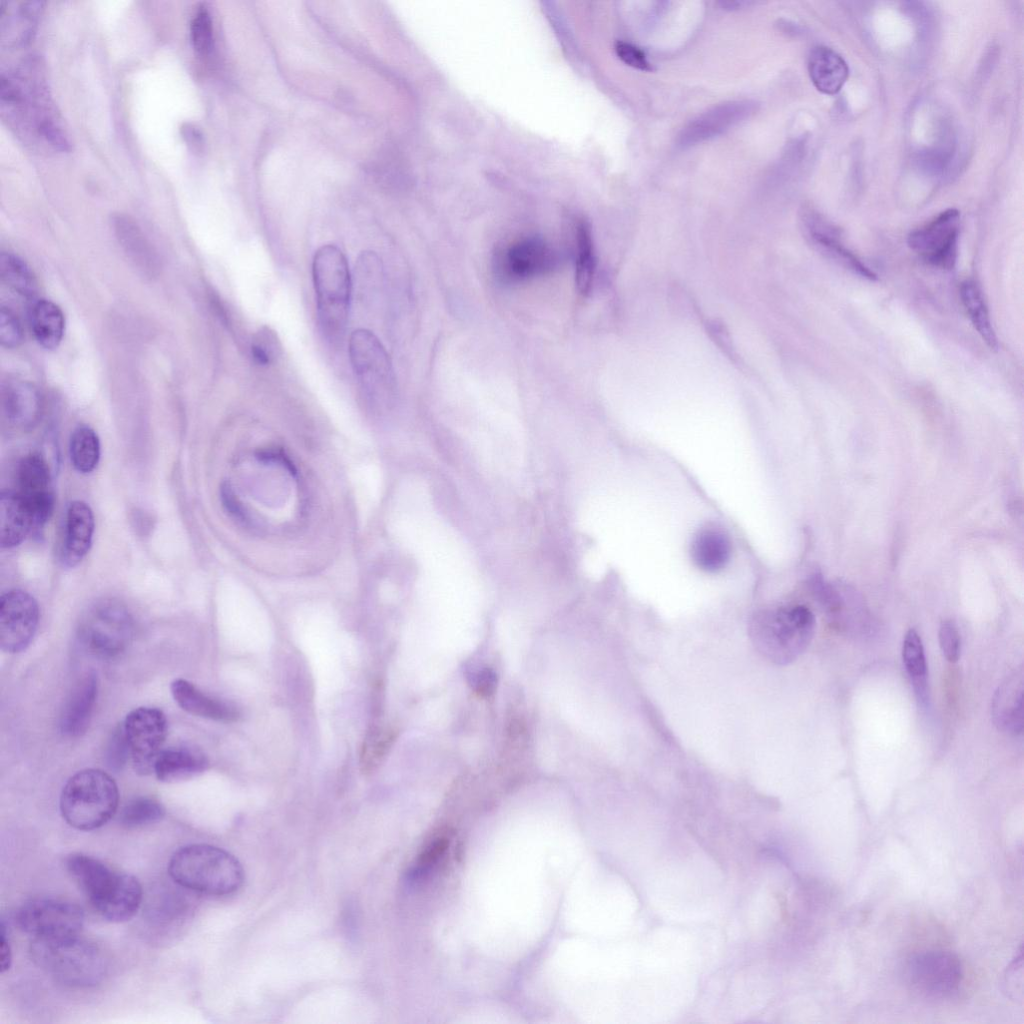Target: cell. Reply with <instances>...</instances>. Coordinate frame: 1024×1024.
<instances>
[{
	"mask_svg": "<svg viewBox=\"0 0 1024 1024\" xmlns=\"http://www.w3.org/2000/svg\"><path fill=\"white\" fill-rule=\"evenodd\" d=\"M0 111L25 141L58 151L70 149L39 58L28 57L16 68L1 73Z\"/></svg>",
	"mask_w": 1024,
	"mask_h": 1024,
	"instance_id": "cell-1",
	"label": "cell"
},
{
	"mask_svg": "<svg viewBox=\"0 0 1024 1024\" xmlns=\"http://www.w3.org/2000/svg\"><path fill=\"white\" fill-rule=\"evenodd\" d=\"M65 866L92 907L105 920L125 922L140 909L143 890L134 876L115 871L101 860L80 852L68 855Z\"/></svg>",
	"mask_w": 1024,
	"mask_h": 1024,
	"instance_id": "cell-2",
	"label": "cell"
},
{
	"mask_svg": "<svg viewBox=\"0 0 1024 1024\" xmlns=\"http://www.w3.org/2000/svg\"><path fill=\"white\" fill-rule=\"evenodd\" d=\"M815 625L813 613L802 605L762 608L750 617L748 634L763 658L784 666L808 648Z\"/></svg>",
	"mask_w": 1024,
	"mask_h": 1024,
	"instance_id": "cell-3",
	"label": "cell"
},
{
	"mask_svg": "<svg viewBox=\"0 0 1024 1024\" xmlns=\"http://www.w3.org/2000/svg\"><path fill=\"white\" fill-rule=\"evenodd\" d=\"M171 879L187 890L209 895H227L243 882V869L229 852L209 844L180 847L168 863Z\"/></svg>",
	"mask_w": 1024,
	"mask_h": 1024,
	"instance_id": "cell-4",
	"label": "cell"
},
{
	"mask_svg": "<svg viewBox=\"0 0 1024 1024\" xmlns=\"http://www.w3.org/2000/svg\"><path fill=\"white\" fill-rule=\"evenodd\" d=\"M33 963L56 981L73 987H91L106 973V960L98 946L79 935L33 938Z\"/></svg>",
	"mask_w": 1024,
	"mask_h": 1024,
	"instance_id": "cell-5",
	"label": "cell"
},
{
	"mask_svg": "<svg viewBox=\"0 0 1024 1024\" xmlns=\"http://www.w3.org/2000/svg\"><path fill=\"white\" fill-rule=\"evenodd\" d=\"M312 274L319 326L327 340L339 342L347 326L351 295L345 255L334 245L320 247L313 258Z\"/></svg>",
	"mask_w": 1024,
	"mask_h": 1024,
	"instance_id": "cell-6",
	"label": "cell"
},
{
	"mask_svg": "<svg viewBox=\"0 0 1024 1024\" xmlns=\"http://www.w3.org/2000/svg\"><path fill=\"white\" fill-rule=\"evenodd\" d=\"M119 791L114 779L100 769H84L71 776L60 796L65 822L80 831L105 825L117 812Z\"/></svg>",
	"mask_w": 1024,
	"mask_h": 1024,
	"instance_id": "cell-7",
	"label": "cell"
},
{
	"mask_svg": "<svg viewBox=\"0 0 1024 1024\" xmlns=\"http://www.w3.org/2000/svg\"><path fill=\"white\" fill-rule=\"evenodd\" d=\"M134 634L133 618L118 602L103 601L92 607L78 628V638L92 655L111 659L130 645Z\"/></svg>",
	"mask_w": 1024,
	"mask_h": 1024,
	"instance_id": "cell-8",
	"label": "cell"
},
{
	"mask_svg": "<svg viewBox=\"0 0 1024 1024\" xmlns=\"http://www.w3.org/2000/svg\"><path fill=\"white\" fill-rule=\"evenodd\" d=\"M963 967L953 953L931 950L910 958L906 978L910 988L923 998L944 1000L956 994L963 981Z\"/></svg>",
	"mask_w": 1024,
	"mask_h": 1024,
	"instance_id": "cell-9",
	"label": "cell"
},
{
	"mask_svg": "<svg viewBox=\"0 0 1024 1024\" xmlns=\"http://www.w3.org/2000/svg\"><path fill=\"white\" fill-rule=\"evenodd\" d=\"M15 922L20 930L33 938L79 935L84 924V912L66 900L36 898L17 910Z\"/></svg>",
	"mask_w": 1024,
	"mask_h": 1024,
	"instance_id": "cell-10",
	"label": "cell"
},
{
	"mask_svg": "<svg viewBox=\"0 0 1024 1024\" xmlns=\"http://www.w3.org/2000/svg\"><path fill=\"white\" fill-rule=\"evenodd\" d=\"M349 357L359 384L371 397L384 396L392 390L394 376L390 359L371 331L357 329L351 334Z\"/></svg>",
	"mask_w": 1024,
	"mask_h": 1024,
	"instance_id": "cell-11",
	"label": "cell"
},
{
	"mask_svg": "<svg viewBox=\"0 0 1024 1024\" xmlns=\"http://www.w3.org/2000/svg\"><path fill=\"white\" fill-rule=\"evenodd\" d=\"M960 231V213L950 208L931 220L926 225L912 231L908 238V246L928 264L952 269L957 259L958 237Z\"/></svg>",
	"mask_w": 1024,
	"mask_h": 1024,
	"instance_id": "cell-12",
	"label": "cell"
},
{
	"mask_svg": "<svg viewBox=\"0 0 1024 1024\" xmlns=\"http://www.w3.org/2000/svg\"><path fill=\"white\" fill-rule=\"evenodd\" d=\"M123 726L135 771L143 775L153 772L167 735L164 713L157 708L139 707L126 716Z\"/></svg>",
	"mask_w": 1024,
	"mask_h": 1024,
	"instance_id": "cell-13",
	"label": "cell"
},
{
	"mask_svg": "<svg viewBox=\"0 0 1024 1024\" xmlns=\"http://www.w3.org/2000/svg\"><path fill=\"white\" fill-rule=\"evenodd\" d=\"M39 607L36 600L23 590L14 589L0 599V646L8 653L25 650L38 626Z\"/></svg>",
	"mask_w": 1024,
	"mask_h": 1024,
	"instance_id": "cell-14",
	"label": "cell"
},
{
	"mask_svg": "<svg viewBox=\"0 0 1024 1024\" xmlns=\"http://www.w3.org/2000/svg\"><path fill=\"white\" fill-rule=\"evenodd\" d=\"M758 103L753 100H731L699 114L680 131L677 146L689 148L715 138L753 116Z\"/></svg>",
	"mask_w": 1024,
	"mask_h": 1024,
	"instance_id": "cell-15",
	"label": "cell"
},
{
	"mask_svg": "<svg viewBox=\"0 0 1024 1024\" xmlns=\"http://www.w3.org/2000/svg\"><path fill=\"white\" fill-rule=\"evenodd\" d=\"M16 491L28 505L34 526H42L52 515L54 496L51 475L45 459L38 453H29L19 462Z\"/></svg>",
	"mask_w": 1024,
	"mask_h": 1024,
	"instance_id": "cell-16",
	"label": "cell"
},
{
	"mask_svg": "<svg viewBox=\"0 0 1024 1024\" xmlns=\"http://www.w3.org/2000/svg\"><path fill=\"white\" fill-rule=\"evenodd\" d=\"M802 223L809 242L829 259L854 274L870 281L877 280V275L860 261L840 241V231L813 209H805Z\"/></svg>",
	"mask_w": 1024,
	"mask_h": 1024,
	"instance_id": "cell-17",
	"label": "cell"
},
{
	"mask_svg": "<svg viewBox=\"0 0 1024 1024\" xmlns=\"http://www.w3.org/2000/svg\"><path fill=\"white\" fill-rule=\"evenodd\" d=\"M43 1L0 2V39L7 47H21L31 42L43 10Z\"/></svg>",
	"mask_w": 1024,
	"mask_h": 1024,
	"instance_id": "cell-18",
	"label": "cell"
},
{
	"mask_svg": "<svg viewBox=\"0 0 1024 1024\" xmlns=\"http://www.w3.org/2000/svg\"><path fill=\"white\" fill-rule=\"evenodd\" d=\"M556 263L554 251L539 239L520 241L501 257V270L510 278L522 279L543 274Z\"/></svg>",
	"mask_w": 1024,
	"mask_h": 1024,
	"instance_id": "cell-19",
	"label": "cell"
},
{
	"mask_svg": "<svg viewBox=\"0 0 1024 1024\" xmlns=\"http://www.w3.org/2000/svg\"><path fill=\"white\" fill-rule=\"evenodd\" d=\"M98 693L94 672L86 673L73 687L61 712L59 728L63 735L77 737L89 726Z\"/></svg>",
	"mask_w": 1024,
	"mask_h": 1024,
	"instance_id": "cell-20",
	"label": "cell"
},
{
	"mask_svg": "<svg viewBox=\"0 0 1024 1024\" xmlns=\"http://www.w3.org/2000/svg\"><path fill=\"white\" fill-rule=\"evenodd\" d=\"M94 515L90 506L80 500L70 503L66 513L62 561L76 566L90 550L94 533Z\"/></svg>",
	"mask_w": 1024,
	"mask_h": 1024,
	"instance_id": "cell-21",
	"label": "cell"
},
{
	"mask_svg": "<svg viewBox=\"0 0 1024 1024\" xmlns=\"http://www.w3.org/2000/svg\"><path fill=\"white\" fill-rule=\"evenodd\" d=\"M1023 671H1015L1002 682L992 700V720L1002 732L1021 734L1023 730Z\"/></svg>",
	"mask_w": 1024,
	"mask_h": 1024,
	"instance_id": "cell-22",
	"label": "cell"
},
{
	"mask_svg": "<svg viewBox=\"0 0 1024 1024\" xmlns=\"http://www.w3.org/2000/svg\"><path fill=\"white\" fill-rule=\"evenodd\" d=\"M207 765L206 757L197 748L175 746L162 749L154 762L153 772L159 781L172 783L200 774Z\"/></svg>",
	"mask_w": 1024,
	"mask_h": 1024,
	"instance_id": "cell-23",
	"label": "cell"
},
{
	"mask_svg": "<svg viewBox=\"0 0 1024 1024\" xmlns=\"http://www.w3.org/2000/svg\"><path fill=\"white\" fill-rule=\"evenodd\" d=\"M807 67L815 88L826 95L838 93L849 76L845 60L826 46H816L811 50Z\"/></svg>",
	"mask_w": 1024,
	"mask_h": 1024,
	"instance_id": "cell-24",
	"label": "cell"
},
{
	"mask_svg": "<svg viewBox=\"0 0 1024 1024\" xmlns=\"http://www.w3.org/2000/svg\"><path fill=\"white\" fill-rule=\"evenodd\" d=\"M34 526L32 513L17 491H3L0 496V541L3 548L23 542Z\"/></svg>",
	"mask_w": 1024,
	"mask_h": 1024,
	"instance_id": "cell-25",
	"label": "cell"
},
{
	"mask_svg": "<svg viewBox=\"0 0 1024 1024\" xmlns=\"http://www.w3.org/2000/svg\"><path fill=\"white\" fill-rule=\"evenodd\" d=\"M170 690L176 703L192 715L217 721H233L237 718L238 714L233 707L203 693L185 679H175Z\"/></svg>",
	"mask_w": 1024,
	"mask_h": 1024,
	"instance_id": "cell-26",
	"label": "cell"
},
{
	"mask_svg": "<svg viewBox=\"0 0 1024 1024\" xmlns=\"http://www.w3.org/2000/svg\"><path fill=\"white\" fill-rule=\"evenodd\" d=\"M731 551L729 536L716 527L700 529L694 535L690 548L694 564L710 573L720 571L727 565Z\"/></svg>",
	"mask_w": 1024,
	"mask_h": 1024,
	"instance_id": "cell-27",
	"label": "cell"
},
{
	"mask_svg": "<svg viewBox=\"0 0 1024 1024\" xmlns=\"http://www.w3.org/2000/svg\"><path fill=\"white\" fill-rule=\"evenodd\" d=\"M41 399L35 386L23 380L7 382L2 389V409L13 424H33L40 413Z\"/></svg>",
	"mask_w": 1024,
	"mask_h": 1024,
	"instance_id": "cell-28",
	"label": "cell"
},
{
	"mask_svg": "<svg viewBox=\"0 0 1024 1024\" xmlns=\"http://www.w3.org/2000/svg\"><path fill=\"white\" fill-rule=\"evenodd\" d=\"M29 322L36 341L46 349L56 348L64 335L65 318L61 308L48 299L33 301Z\"/></svg>",
	"mask_w": 1024,
	"mask_h": 1024,
	"instance_id": "cell-29",
	"label": "cell"
},
{
	"mask_svg": "<svg viewBox=\"0 0 1024 1024\" xmlns=\"http://www.w3.org/2000/svg\"><path fill=\"white\" fill-rule=\"evenodd\" d=\"M960 297L975 330L991 350H997L998 339L980 287L967 280L961 285Z\"/></svg>",
	"mask_w": 1024,
	"mask_h": 1024,
	"instance_id": "cell-30",
	"label": "cell"
},
{
	"mask_svg": "<svg viewBox=\"0 0 1024 1024\" xmlns=\"http://www.w3.org/2000/svg\"><path fill=\"white\" fill-rule=\"evenodd\" d=\"M113 226L121 245L129 256L146 272L154 271L155 256L138 225L127 215L113 217Z\"/></svg>",
	"mask_w": 1024,
	"mask_h": 1024,
	"instance_id": "cell-31",
	"label": "cell"
},
{
	"mask_svg": "<svg viewBox=\"0 0 1024 1024\" xmlns=\"http://www.w3.org/2000/svg\"><path fill=\"white\" fill-rule=\"evenodd\" d=\"M904 667L921 703L927 701V665L921 638L915 629H909L902 645Z\"/></svg>",
	"mask_w": 1024,
	"mask_h": 1024,
	"instance_id": "cell-32",
	"label": "cell"
},
{
	"mask_svg": "<svg viewBox=\"0 0 1024 1024\" xmlns=\"http://www.w3.org/2000/svg\"><path fill=\"white\" fill-rule=\"evenodd\" d=\"M0 276L2 282L17 295L33 299L38 290L37 280L30 269L18 256L2 252L0 255Z\"/></svg>",
	"mask_w": 1024,
	"mask_h": 1024,
	"instance_id": "cell-33",
	"label": "cell"
},
{
	"mask_svg": "<svg viewBox=\"0 0 1024 1024\" xmlns=\"http://www.w3.org/2000/svg\"><path fill=\"white\" fill-rule=\"evenodd\" d=\"M69 452L78 472H92L100 459V441L96 432L87 425L76 427L70 437Z\"/></svg>",
	"mask_w": 1024,
	"mask_h": 1024,
	"instance_id": "cell-34",
	"label": "cell"
},
{
	"mask_svg": "<svg viewBox=\"0 0 1024 1024\" xmlns=\"http://www.w3.org/2000/svg\"><path fill=\"white\" fill-rule=\"evenodd\" d=\"M576 243L575 280L578 291L586 294L591 289L595 274V256L591 230L586 221H580L577 226Z\"/></svg>",
	"mask_w": 1024,
	"mask_h": 1024,
	"instance_id": "cell-35",
	"label": "cell"
},
{
	"mask_svg": "<svg viewBox=\"0 0 1024 1024\" xmlns=\"http://www.w3.org/2000/svg\"><path fill=\"white\" fill-rule=\"evenodd\" d=\"M165 816L164 806L151 797H137L127 802L120 811L119 823L127 829L141 828L157 823Z\"/></svg>",
	"mask_w": 1024,
	"mask_h": 1024,
	"instance_id": "cell-36",
	"label": "cell"
},
{
	"mask_svg": "<svg viewBox=\"0 0 1024 1024\" xmlns=\"http://www.w3.org/2000/svg\"><path fill=\"white\" fill-rule=\"evenodd\" d=\"M396 738L394 729L386 726H376L366 735L360 755V766L363 773L373 772Z\"/></svg>",
	"mask_w": 1024,
	"mask_h": 1024,
	"instance_id": "cell-37",
	"label": "cell"
},
{
	"mask_svg": "<svg viewBox=\"0 0 1024 1024\" xmlns=\"http://www.w3.org/2000/svg\"><path fill=\"white\" fill-rule=\"evenodd\" d=\"M193 48L200 55H208L213 49V24L209 10L200 5L190 25Z\"/></svg>",
	"mask_w": 1024,
	"mask_h": 1024,
	"instance_id": "cell-38",
	"label": "cell"
},
{
	"mask_svg": "<svg viewBox=\"0 0 1024 1024\" xmlns=\"http://www.w3.org/2000/svg\"><path fill=\"white\" fill-rule=\"evenodd\" d=\"M131 751L123 724L112 732L105 749V763L110 770L120 771L125 766Z\"/></svg>",
	"mask_w": 1024,
	"mask_h": 1024,
	"instance_id": "cell-39",
	"label": "cell"
},
{
	"mask_svg": "<svg viewBox=\"0 0 1024 1024\" xmlns=\"http://www.w3.org/2000/svg\"><path fill=\"white\" fill-rule=\"evenodd\" d=\"M280 348L276 333L268 327H263L254 335L251 353L257 363L267 365L278 356Z\"/></svg>",
	"mask_w": 1024,
	"mask_h": 1024,
	"instance_id": "cell-40",
	"label": "cell"
},
{
	"mask_svg": "<svg viewBox=\"0 0 1024 1024\" xmlns=\"http://www.w3.org/2000/svg\"><path fill=\"white\" fill-rule=\"evenodd\" d=\"M24 339V332L17 315L8 307L0 310V342L3 347L16 348Z\"/></svg>",
	"mask_w": 1024,
	"mask_h": 1024,
	"instance_id": "cell-41",
	"label": "cell"
},
{
	"mask_svg": "<svg viewBox=\"0 0 1024 1024\" xmlns=\"http://www.w3.org/2000/svg\"><path fill=\"white\" fill-rule=\"evenodd\" d=\"M811 589L815 599L832 617H837L842 610L843 602L839 593L821 575H814Z\"/></svg>",
	"mask_w": 1024,
	"mask_h": 1024,
	"instance_id": "cell-42",
	"label": "cell"
},
{
	"mask_svg": "<svg viewBox=\"0 0 1024 1024\" xmlns=\"http://www.w3.org/2000/svg\"><path fill=\"white\" fill-rule=\"evenodd\" d=\"M939 644L943 655L949 662L958 661L961 653V639L954 621H942L939 628Z\"/></svg>",
	"mask_w": 1024,
	"mask_h": 1024,
	"instance_id": "cell-43",
	"label": "cell"
},
{
	"mask_svg": "<svg viewBox=\"0 0 1024 1024\" xmlns=\"http://www.w3.org/2000/svg\"><path fill=\"white\" fill-rule=\"evenodd\" d=\"M614 50L617 57L626 65L641 71L653 70V65L641 48L625 41H617Z\"/></svg>",
	"mask_w": 1024,
	"mask_h": 1024,
	"instance_id": "cell-44",
	"label": "cell"
},
{
	"mask_svg": "<svg viewBox=\"0 0 1024 1024\" xmlns=\"http://www.w3.org/2000/svg\"><path fill=\"white\" fill-rule=\"evenodd\" d=\"M183 140L193 153L202 151L204 139L201 131L192 123L185 122L180 128Z\"/></svg>",
	"mask_w": 1024,
	"mask_h": 1024,
	"instance_id": "cell-45",
	"label": "cell"
},
{
	"mask_svg": "<svg viewBox=\"0 0 1024 1024\" xmlns=\"http://www.w3.org/2000/svg\"><path fill=\"white\" fill-rule=\"evenodd\" d=\"M448 846V839L444 836L438 837L429 847L422 853L419 858V866L426 867L431 863L435 862L439 856H441Z\"/></svg>",
	"mask_w": 1024,
	"mask_h": 1024,
	"instance_id": "cell-46",
	"label": "cell"
},
{
	"mask_svg": "<svg viewBox=\"0 0 1024 1024\" xmlns=\"http://www.w3.org/2000/svg\"><path fill=\"white\" fill-rule=\"evenodd\" d=\"M496 687V676L490 669L481 671L475 682V689L479 696L486 697L494 692Z\"/></svg>",
	"mask_w": 1024,
	"mask_h": 1024,
	"instance_id": "cell-47",
	"label": "cell"
},
{
	"mask_svg": "<svg viewBox=\"0 0 1024 1024\" xmlns=\"http://www.w3.org/2000/svg\"><path fill=\"white\" fill-rule=\"evenodd\" d=\"M1 927H2V932H1V947H0V967H1V972L3 973L5 971H8L9 968L11 967L12 951H11V947H10L9 941L7 939V933H6V928H5L4 924H2Z\"/></svg>",
	"mask_w": 1024,
	"mask_h": 1024,
	"instance_id": "cell-48",
	"label": "cell"
},
{
	"mask_svg": "<svg viewBox=\"0 0 1024 1024\" xmlns=\"http://www.w3.org/2000/svg\"><path fill=\"white\" fill-rule=\"evenodd\" d=\"M720 5H721V7L723 9L731 11V10H737L739 8H743L746 5H749V2H747V1H722V2H720Z\"/></svg>",
	"mask_w": 1024,
	"mask_h": 1024,
	"instance_id": "cell-49",
	"label": "cell"
}]
</instances>
